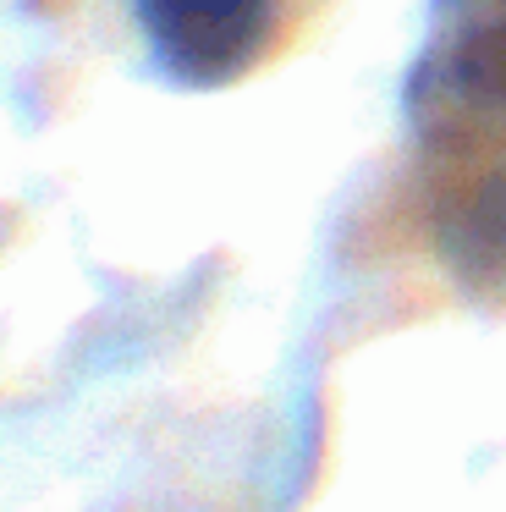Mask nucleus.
I'll list each match as a JSON object with an SVG mask.
<instances>
[{"label": "nucleus", "instance_id": "obj_2", "mask_svg": "<svg viewBox=\"0 0 506 512\" xmlns=\"http://www.w3.org/2000/svg\"><path fill=\"white\" fill-rule=\"evenodd\" d=\"M132 17L171 83L226 89L275 50L286 0H132Z\"/></svg>", "mask_w": 506, "mask_h": 512}, {"label": "nucleus", "instance_id": "obj_1", "mask_svg": "<svg viewBox=\"0 0 506 512\" xmlns=\"http://www.w3.org/2000/svg\"><path fill=\"white\" fill-rule=\"evenodd\" d=\"M407 116L435 155H506V0H435L407 78Z\"/></svg>", "mask_w": 506, "mask_h": 512}]
</instances>
